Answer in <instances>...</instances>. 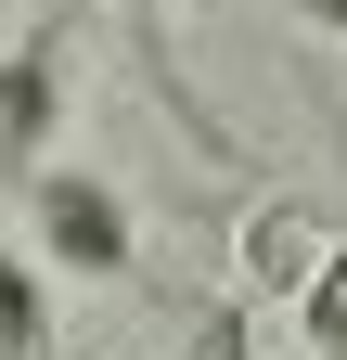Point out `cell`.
Wrapping results in <instances>:
<instances>
[{
    "label": "cell",
    "mask_w": 347,
    "mask_h": 360,
    "mask_svg": "<svg viewBox=\"0 0 347 360\" xmlns=\"http://www.w3.org/2000/svg\"><path fill=\"white\" fill-rule=\"evenodd\" d=\"M26 232H39V270H65V283H116L142 232H129V193L91 167H39L26 180Z\"/></svg>",
    "instance_id": "6da1fadb"
},
{
    "label": "cell",
    "mask_w": 347,
    "mask_h": 360,
    "mask_svg": "<svg viewBox=\"0 0 347 360\" xmlns=\"http://www.w3.org/2000/svg\"><path fill=\"white\" fill-rule=\"evenodd\" d=\"M52 129H65V26H26L0 52V180L13 193L52 167Z\"/></svg>",
    "instance_id": "7a4b0ae2"
},
{
    "label": "cell",
    "mask_w": 347,
    "mask_h": 360,
    "mask_svg": "<svg viewBox=\"0 0 347 360\" xmlns=\"http://www.w3.org/2000/svg\"><path fill=\"white\" fill-rule=\"evenodd\" d=\"M232 270H244V296H309V270H322V219H309V193H270L244 219V245H232Z\"/></svg>",
    "instance_id": "3957f363"
},
{
    "label": "cell",
    "mask_w": 347,
    "mask_h": 360,
    "mask_svg": "<svg viewBox=\"0 0 347 360\" xmlns=\"http://www.w3.org/2000/svg\"><path fill=\"white\" fill-rule=\"evenodd\" d=\"M52 347V270L0 245V360H39Z\"/></svg>",
    "instance_id": "277c9868"
},
{
    "label": "cell",
    "mask_w": 347,
    "mask_h": 360,
    "mask_svg": "<svg viewBox=\"0 0 347 360\" xmlns=\"http://www.w3.org/2000/svg\"><path fill=\"white\" fill-rule=\"evenodd\" d=\"M296 347H309V360H347V232L322 245L309 296H296Z\"/></svg>",
    "instance_id": "5b68a950"
},
{
    "label": "cell",
    "mask_w": 347,
    "mask_h": 360,
    "mask_svg": "<svg viewBox=\"0 0 347 360\" xmlns=\"http://www.w3.org/2000/svg\"><path fill=\"white\" fill-rule=\"evenodd\" d=\"M296 13H309V26H322V39H347V0H296Z\"/></svg>",
    "instance_id": "8992f818"
},
{
    "label": "cell",
    "mask_w": 347,
    "mask_h": 360,
    "mask_svg": "<svg viewBox=\"0 0 347 360\" xmlns=\"http://www.w3.org/2000/svg\"><path fill=\"white\" fill-rule=\"evenodd\" d=\"M116 13H155V0H116Z\"/></svg>",
    "instance_id": "52a82bcc"
}]
</instances>
